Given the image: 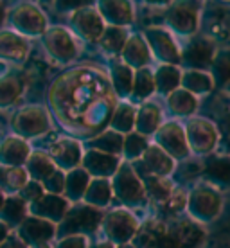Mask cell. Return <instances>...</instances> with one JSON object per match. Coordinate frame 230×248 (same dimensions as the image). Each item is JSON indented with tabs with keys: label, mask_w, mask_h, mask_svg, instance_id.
<instances>
[{
	"label": "cell",
	"mask_w": 230,
	"mask_h": 248,
	"mask_svg": "<svg viewBox=\"0 0 230 248\" xmlns=\"http://www.w3.org/2000/svg\"><path fill=\"white\" fill-rule=\"evenodd\" d=\"M45 40H47V42H45V44H47V49H49L56 58L63 60V62H67V60L76 56V44L67 29H61V27L50 29V31L47 32V38H45Z\"/></svg>",
	"instance_id": "obj_5"
},
{
	"label": "cell",
	"mask_w": 230,
	"mask_h": 248,
	"mask_svg": "<svg viewBox=\"0 0 230 248\" xmlns=\"http://www.w3.org/2000/svg\"><path fill=\"white\" fill-rule=\"evenodd\" d=\"M18 126L24 133H29V135H36V133H42V131L47 130V117H45V112H42L40 108H29V110H24L18 117Z\"/></svg>",
	"instance_id": "obj_7"
},
{
	"label": "cell",
	"mask_w": 230,
	"mask_h": 248,
	"mask_svg": "<svg viewBox=\"0 0 230 248\" xmlns=\"http://www.w3.org/2000/svg\"><path fill=\"white\" fill-rule=\"evenodd\" d=\"M146 34L150 36V40L155 45L156 52H160L164 60L168 62H178V50H176V45L173 44V40L166 31L162 29H148Z\"/></svg>",
	"instance_id": "obj_9"
},
{
	"label": "cell",
	"mask_w": 230,
	"mask_h": 248,
	"mask_svg": "<svg viewBox=\"0 0 230 248\" xmlns=\"http://www.w3.org/2000/svg\"><path fill=\"white\" fill-rule=\"evenodd\" d=\"M50 103L69 130L88 135L108 123L117 97L105 72L93 67H79L54 83Z\"/></svg>",
	"instance_id": "obj_1"
},
{
	"label": "cell",
	"mask_w": 230,
	"mask_h": 248,
	"mask_svg": "<svg viewBox=\"0 0 230 248\" xmlns=\"http://www.w3.org/2000/svg\"><path fill=\"white\" fill-rule=\"evenodd\" d=\"M189 85L194 90H209L211 88V78L201 72H191L185 78V87Z\"/></svg>",
	"instance_id": "obj_17"
},
{
	"label": "cell",
	"mask_w": 230,
	"mask_h": 248,
	"mask_svg": "<svg viewBox=\"0 0 230 248\" xmlns=\"http://www.w3.org/2000/svg\"><path fill=\"white\" fill-rule=\"evenodd\" d=\"M29 52V44L15 32H0V56L24 62Z\"/></svg>",
	"instance_id": "obj_6"
},
{
	"label": "cell",
	"mask_w": 230,
	"mask_h": 248,
	"mask_svg": "<svg viewBox=\"0 0 230 248\" xmlns=\"http://www.w3.org/2000/svg\"><path fill=\"white\" fill-rule=\"evenodd\" d=\"M156 79H158V85H160L164 90H171V88H174L176 83H178V72H176V68L166 67L158 72Z\"/></svg>",
	"instance_id": "obj_16"
},
{
	"label": "cell",
	"mask_w": 230,
	"mask_h": 248,
	"mask_svg": "<svg viewBox=\"0 0 230 248\" xmlns=\"http://www.w3.org/2000/svg\"><path fill=\"white\" fill-rule=\"evenodd\" d=\"M201 0H173L168 22L180 34H193L198 29Z\"/></svg>",
	"instance_id": "obj_2"
},
{
	"label": "cell",
	"mask_w": 230,
	"mask_h": 248,
	"mask_svg": "<svg viewBox=\"0 0 230 248\" xmlns=\"http://www.w3.org/2000/svg\"><path fill=\"white\" fill-rule=\"evenodd\" d=\"M101 13L121 24H128L133 20V7L128 0H101Z\"/></svg>",
	"instance_id": "obj_8"
},
{
	"label": "cell",
	"mask_w": 230,
	"mask_h": 248,
	"mask_svg": "<svg viewBox=\"0 0 230 248\" xmlns=\"http://www.w3.org/2000/svg\"><path fill=\"white\" fill-rule=\"evenodd\" d=\"M72 24L76 25V29L88 40H97L101 38L103 31H105V24H103V16L101 13H97L93 7H81V11L74 13L72 16Z\"/></svg>",
	"instance_id": "obj_4"
},
{
	"label": "cell",
	"mask_w": 230,
	"mask_h": 248,
	"mask_svg": "<svg viewBox=\"0 0 230 248\" xmlns=\"http://www.w3.org/2000/svg\"><path fill=\"white\" fill-rule=\"evenodd\" d=\"M124 58L128 63H135V65H142V63L150 62V52H148V47L142 42V38L131 36L130 40H126Z\"/></svg>",
	"instance_id": "obj_11"
},
{
	"label": "cell",
	"mask_w": 230,
	"mask_h": 248,
	"mask_svg": "<svg viewBox=\"0 0 230 248\" xmlns=\"http://www.w3.org/2000/svg\"><path fill=\"white\" fill-rule=\"evenodd\" d=\"M153 92V79L148 70H140L137 78V93L138 95H150Z\"/></svg>",
	"instance_id": "obj_18"
},
{
	"label": "cell",
	"mask_w": 230,
	"mask_h": 248,
	"mask_svg": "<svg viewBox=\"0 0 230 248\" xmlns=\"http://www.w3.org/2000/svg\"><path fill=\"white\" fill-rule=\"evenodd\" d=\"M13 25H16V29L31 34H40L47 27V18L45 15L36 6L32 4H20L11 15Z\"/></svg>",
	"instance_id": "obj_3"
},
{
	"label": "cell",
	"mask_w": 230,
	"mask_h": 248,
	"mask_svg": "<svg viewBox=\"0 0 230 248\" xmlns=\"http://www.w3.org/2000/svg\"><path fill=\"white\" fill-rule=\"evenodd\" d=\"M131 121H133V110L128 106H121L119 113L113 119V124H117L121 130H128V128H131Z\"/></svg>",
	"instance_id": "obj_19"
},
{
	"label": "cell",
	"mask_w": 230,
	"mask_h": 248,
	"mask_svg": "<svg viewBox=\"0 0 230 248\" xmlns=\"http://www.w3.org/2000/svg\"><path fill=\"white\" fill-rule=\"evenodd\" d=\"M212 56H214V45L209 40H194L185 50V60H189V63L196 67L209 65Z\"/></svg>",
	"instance_id": "obj_10"
},
{
	"label": "cell",
	"mask_w": 230,
	"mask_h": 248,
	"mask_svg": "<svg viewBox=\"0 0 230 248\" xmlns=\"http://www.w3.org/2000/svg\"><path fill=\"white\" fill-rule=\"evenodd\" d=\"M171 108L178 113H189L196 108V101L189 93H176L174 99L171 97Z\"/></svg>",
	"instance_id": "obj_15"
},
{
	"label": "cell",
	"mask_w": 230,
	"mask_h": 248,
	"mask_svg": "<svg viewBox=\"0 0 230 248\" xmlns=\"http://www.w3.org/2000/svg\"><path fill=\"white\" fill-rule=\"evenodd\" d=\"M160 123V110L155 108V106H144L142 108V115L138 119V126L140 130L146 131V133H151V131L156 128V124Z\"/></svg>",
	"instance_id": "obj_13"
},
{
	"label": "cell",
	"mask_w": 230,
	"mask_h": 248,
	"mask_svg": "<svg viewBox=\"0 0 230 248\" xmlns=\"http://www.w3.org/2000/svg\"><path fill=\"white\" fill-rule=\"evenodd\" d=\"M148 4H166V2H173V0H144Z\"/></svg>",
	"instance_id": "obj_22"
},
{
	"label": "cell",
	"mask_w": 230,
	"mask_h": 248,
	"mask_svg": "<svg viewBox=\"0 0 230 248\" xmlns=\"http://www.w3.org/2000/svg\"><path fill=\"white\" fill-rule=\"evenodd\" d=\"M4 20H6V9H4V6L0 4V25L4 24Z\"/></svg>",
	"instance_id": "obj_21"
},
{
	"label": "cell",
	"mask_w": 230,
	"mask_h": 248,
	"mask_svg": "<svg viewBox=\"0 0 230 248\" xmlns=\"http://www.w3.org/2000/svg\"><path fill=\"white\" fill-rule=\"evenodd\" d=\"M20 95V85L16 79H2L0 81V105H9L16 101Z\"/></svg>",
	"instance_id": "obj_14"
},
{
	"label": "cell",
	"mask_w": 230,
	"mask_h": 248,
	"mask_svg": "<svg viewBox=\"0 0 230 248\" xmlns=\"http://www.w3.org/2000/svg\"><path fill=\"white\" fill-rule=\"evenodd\" d=\"M92 0H56V7L60 9H70V7H85Z\"/></svg>",
	"instance_id": "obj_20"
},
{
	"label": "cell",
	"mask_w": 230,
	"mask_h": 248,
	"mask_svg": "<svg viewBox=\"0 0 230 248\" xmlns=\"http://www.w3.org/2000/svg\"><path fill=\"white\" fill-rule=\"evenodd\" d=\"M101 36H103L101 42L108 50H119L126 42V31L123 27H110V29L103 31Z\"/></svg>",
	"instance_id": "obj_12"
}]
</instances>
